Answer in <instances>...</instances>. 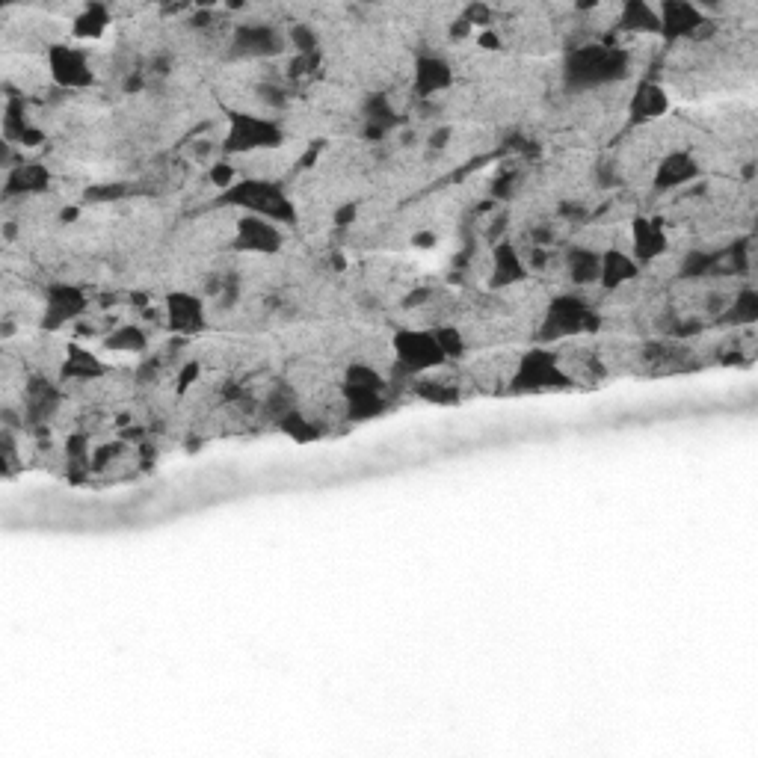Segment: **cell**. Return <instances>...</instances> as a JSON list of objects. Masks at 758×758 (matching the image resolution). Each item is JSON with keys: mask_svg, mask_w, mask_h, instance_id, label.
I'll list each match as a JSON object with an SVG mask.
<instances>
[{"mask_svg": "<svg viewBox=\"0 0 758 758\" xmlns=\"http://www.w3.org/2000/svg\"><path fill=\"white\" fill-rule=\"evenodd\" d=\"M288 45L294 48V54H314V51H320L317 30L308 27V24H291V30H288Z\"/></svg>", "mask_w": 758, "mask_h": 758, "instance_id": "34", "label": "cell"}, {"mask_svg": "<svg viewBox=\"0 0 758 758\" xmlns=\"http://www.w3.org/2000/svg\"><path fill=\"white\" fill-rule=\"evenodd\" d=\"M362 125H365V137L368 140H385L394 128L403 125L400 113L394 110L391 98L382 95V92H371L365 101H362Z\"/></svg>", "mask_w": 758, "mask_h": 758, "instance_id": "20", "label": "cell"}, {"mask_svg": "<svg viewBox=\"0 0 758 758\" xmlns=\"http://www.w3.org/2000/svg\"><path fill=\"white\" fill-rule=\"evenodd\" d=\"M285 33L273 24H237L231 33L234 60H270L285 54Z\"/></svg>", "mask_w": 758, "mask_h": 758, "instance_id": "9", "label": "cell"}, {"mask_svg": "<svg viewBox=\"0 0 758 758\" xmlns=\"http://www.w3.org/2000/svg\"><path fill=\"white\" fill-rule=\"evenodd\" d=\"M320 63H323V54H320V51H314V54H294V57L288 60V77H294V80L311 77L320 69Z\"/></svg>", "mask_w": 758, "mask_h": 758, "instance_id": "38", "label": "cell"}, {"mask_svg": "<svg viewBox=\"0 0 758 758\" xmlns=\"http://www.w3.org/2000/svg\"><path fill=\"white\" fill-rule=\"evenodd\" d=\"M66 456L72 459V462H86L89 465V439L83 436V433H77V436H69V442H66Z\"/></svg>", "mask_w": 758, "mask_h": 758, "instance_id": "40", "label": "cell"}, {"mask_svg": "<svg viewBox=\"0 0 758 758\" xmlns=\"http://www.w3.org/2000/svg\"><path fill=\"white\" fill-rule=\"evenodd\" d=\"M711 273H714V252L693 249V252L684 255L682 264H679V276H684V279H705Z\"/></svg>", "mask_w": 758, "mask_h": 758, "instance_id": "32", "label": "cell"}, {"mask_svg": "<svg viewBox=\"0 0 758 758\" xmlns=\"http://www.w3.org/2000/svg\"><path fill=\"white\" fill-rule=\"evenodd\" d=\"M572 385V377L560 368V359L548 350H531L522 356L516 374L510 379L513 394H542V391H563Z\"/></svg>", "mask_w": 758, "mask_h": 758, "instance_id": "6", "label": "cell"}, {"mask_svg": "<svg viewBox=\"0 0 758 758\" xmlns=\"http://www.w3.org/2000/svg\"><path fill=\"white\" fill-rule=\"evenodd\" d=\"M107 27H110V9L104 3H86L72 21V36L75 39H101Z\"/></svg>", "mask_w": 758, "mask_h": 758, "instance_id": "28", "label": "cell"}, {"mask_svg": "<svg viewBox=\"0 0 758 758\" xmlns=\"http://www.w3.org/2000/svg\"><path fill=\"white\" fill-rule=\"evenodd\" d=\"M616 27L625 30V33H652V36H658V30H661L658 9L649 6L646 0H625L619 6Z\"/></svg>", "mask_w": 758, "mask_h": 758, "instance_id": "25", "label": "cell"}, {"mask_svg": "<svg viewBox=\"0 0 758 758\" xmlns=\"http://www.w3.org/2000/svg\"><path fill=\"white\" fill-rule=\"evenodd\" d=\"M51 187V172L48 166L36 163V160H21L15 166H9L6 181H3V196H36L45 193Z\"/></svg>", "mask_w": 758, "mask_h": 758, "instance_id": "19", "label": "cell"}, {"mask_svg": "<svg viewBox=\"0 0 758 758\" xmlns=\"http://www.w3.org/2000/svg\"><path fill=\"white\" fill-rule=\"evenodd\" d=\"M528 276H531V267L522 258V252L510 240L495 243V249H492V270H489V288L492 291H507V288H516V285L528 282Z\"/></svg>", "mask_w": 758, "mask_h": 758, "instance_id": "16", "label": "cell"}, {"mask_svg": "<svg viewBox=\"0 0 758 758\" xmlns=\"http://www.w3.org/2000/svg\"><path fill=\"white\" fill-rule=\"evenodd\" d=\"M433 335H436V341H439L445 359H462V353H465V338H462V332H459L456 326H436Z\"/></svg>", "mask_w": 758, "mask_h": 758, "instance_id": "35", "label": "cell"}, {"mask_svg": "<svg viewBox=\"0 0 758 758\" xmlns=\"http://www.w3.org/2000/svg\"><path fill=\"white\" fill-rule=\"evenodd\" d=\"M0 131H3V140L6 146H21V149H36L45 143V131L36 128L30 119H27V107H24V98L21 95H6V104H3V119H0Z\"/></svg>", "mask_w": 758, "mask_h": 758, "instance_id": "14", "label": "cell"}, {"mask_svg": "<svg viewBox=\"0 0 758 758\" xmlns=\"http://www.w3.org/2000/svg\"><path fill=\"white\" fill-rule=\"evenodd\" d=\"M702 178V166L699 160L690 152H670L664 154L655 166V175H652V190L655 193H673L679 187H687V184H696Z\"/></svg>", "mask_w": 758, "mask_h": 758, "instance_id": "15", "label": "cell"}, {"mask_svg": "<svg viewBox=\"0 0 758 758\" xmlns=\"http://www.w3.org/2000/svg\"><path fill=\"white\" fill-rule=\"evenodd\" d=\"M631 72V54L616 45H581L566 54L563 60V83L575 92L602 89L610 83L625 80Z\"/></svg>", "mask_w": 758, "mask_h": 758, "instance_id": "1", "label": "cell"}, {"mask_svg": "<svg viewBox=\"0 0 758 758\" xmlns=\"http://www.w3.org/2000/svg\"><path fill=\"white\" fill-rule=\"evenodd\" d=\"M667 110H670V95H667L664 86H658V83H652V80H643V83L634 89L631 101H628V119H631L634 125L661 119Z\"/></svg>", "mask_w": 758, "mask_h": 758, "instance_id": "22", "label": "cell"}, {"mask_svg": "<svg viewBox=\"0 0 758 758\" xmlns=\"http://www.w3.org/2000/svg\"><path fill=\"white\" fill-rule=\"evenodd\" d=\"M231 249L246 252V255H279L285 249V234L276 223H270L264 217L243 214L234 226Z\"/></svg>", "mask_w": 758, "mask_h": 758, "instance_id": "12", "label": "cell"}, {"mask_svg": "<svg viewBox=\"0 0 758 758\" xmlns=\"http://www.w3.org/2000/svg\"><path fill=\"white\" fill-rule=\"evenodd\" d=\"M415 391H418V397H424L427 403H439V406H448V403H456V400H459L456 388L439 382V379H418Z\"/></svg>", "mask_w": 758, "mask_h": 758, "instance_id": "33", "label": "cell"}, {"mask_svg": "<svg viewBox=\"0 0 758 758\" xmlns=\"http://www.w3.org/2000/svg\"><path fill=\"white\" fill-rule=\"evenodd\" d=\"M448 143H451V128H448V125H445V128H436V131L430 134V140H427V146H430L433 152H442Z\"/></svg>", "mask_w": 758, "mask_h": 758, "instance_id": "45", "label": "cell"}, {"mask_svg": "<svg viewBox=\"0 0 758 758\" xmlns=\"http://www.w3.org/2000/svg\"><path fill=\"white\" fill-rule=\"evenodd\" d=\"M599 323H602V317L596 314V308H590V303H584L575 294H560L545 308V317L539 323V338L542 341H560V338H569V335L596 332Z\"/></svg>", "mask_w": 758, "mask_h": 758, "instance_id": "5", "label": "cell"}, {"mask_svg": "<svg viewBox=\"0 0 758 758\" xmlns=\"http://www.w3.org/2000/svg\"><path fill=\"white\" fill-rule=\"evenodd\" d=\"M566 273L575 285H599V273H602V252L599 249H587V246H575L566 252Z\"/></svg>", "mask_w": 758, "mask_h": 758, "instance_id": "26", "label": "cell"}, {"mask_svg": "<svg viewBox=\"0 0 758 758\" xmlns=\"http://www.w3.org/2000/svg\"><path fill=\"white\" fill-rule=\"evenodd\" d=\"M356 214H359V208H356V202H347V205H341L335 214H332V226L338 228H347L350 223H356Z\"/></svg>", "mask_w": 758, "mask_h": 758, "instance_id": "43", "label": "cell"}, {"mask_svg": "<svg viewBox=\"0 0 758 758\" xmlns=\"http://www.w3.org/2000/svg\"><path fill=\"white\" fill-rule=\"evenodd\" d=\"M750 270V237H741L723 252H714V273H747Z\"/></svg>", "mask_w": 758, "mask_h": 758, "instance_id": "31", "label": "cell"}, {"mask_svg": "<svg viewBox=\"0 0 758 758\" xmlns=\"http://www.w3.org/2000/svg\"><path fill=\"white\" fill-rule=\"evenodd\" d=\"M45 63H48V75L51 80L60 86V89H89L95 83V72H92V63H89V54L80 51L69 42H57L48 48L45 54Z\"/></svg>", "mask_w": 758, "mask_h": 758, "instance_id": "8", "label": "cell"}, {"mask_svg": "<svg viewBox=\"0 0 758 758\" xmlns=\"http://www.w3.org/2000/svg\"><path fill=\"white\" fill-rule=\"evenodd\" d=\"M199 374H202L199 362L184 365V368H181V374H178V394H184V391H187V385H193V382L199 379Z\"/></svg>", "mask_w": 758, "mask_h": 758, "instance_id": "44", "label": "cell"}, {"mask_svg": "<svg viewBox=\"0 0 758 758\" xmlns=\"http://www.w3.org/2000/svg\"><path fill=\"white\" fill-rule=\"evenodd\" d=\"M134 190L131 184H98V187H89L83 193L86 202H95V205H104V202H119V199H128Z\"/></svg>", "mask_w": 758, "mask_h": 758, "instance_id": "37", "label": "cell"}, {"mask_svg": "<svg viewBox=\"0 0 758 758\" xmlns=\"http://www.w3.org/2000/svg\"><path fill=\"white\" fill-rule=\"evenodd\" d=\"M391 353H394L397 371H403L409 377L430 374L448 362L433 329H397L391 335Z\"/></svg>", "mask_w": 758, "mask_h": 758, "instance_id": "4", "label": "cell"}, {"mask_svg": "<svg viewBox=\"0 0 758 758\" xmlns=\"http://www.w3.org/2000/svg\"><path fill=\"white\" fill-rule=\"evenodd\" d=\"M163 317L172 335L193 338L202 335L208 326V305L193 291H169L163 300Z\"/></svg>", "mask_w": 758, "mask_h": 758, "instance_id": "10", "label": "cell"}, {"mask_svg": "<svg viewBox=\"0 0 758 758\" xmlns=\"http://www.w3.org/2000/svg\"><path fill=\"white\" fill-rule=\"evenodd\" d=\"M107 365L101 356H95L92 350L80 347V344H69L63 362H60V382H95V379L107 377Z\"/></svg>", "mask_w": 758, "mask_h": 758, "instance_id": "21", "label": "cell"}, {"mask_svg": "<svg viewBox=\"0 0 758 758\" xmlns=\"http://www.w3.org/2000/svg\"><path fill=\"white\" fill-rule=\"evenodd\" d=\"M658 21H661L658 36L670 45L682 42V39H705L708 33H714L705 12L687 0H664L658 6Z\"/></svg>", "mask_w": 758, "mask_h": 758, "instance_id": "7", "label": "cell"}, {"mask_svg": "<svg viewBox=\"0 0 758 758\" xmlns=\"http://www.w3.org/2000/svg\"><path fill=\"white\" fill-rule=\"evenodd\" d=\"M276 424H279V430H282L291 442H297V445H314V442H320V436H323L320 427H317V421H311L300 406L288 409L282 418H276Z\"/></svg>", "mask_w": 758, "mask_h": 758, "instance_id": "29", "label": "cell"}, {"mask_svg": "<svg viewBox=\"0 0 758 758\" xmlns=\"http://www.w3.org/2000/svg\"><path fill=\"white\" fill-rule=\"evenodd\" d=\"M344 385H368V388H382L385 391V379L379 374L377 368L365 365V362H356L344 371Z\"/></svg>", "mask_w": 758, "mask_h": 758, "instance_id": "36", "label": "cell"}, {"mask_svg": "<svg viewBox=\"0 0 758 758\" xmlns=\"http://www.w3.org/2000/svg\"><path fill=\"white\" fill-rule=\"evenodd\" d=\"M285 128L276 119H264L258 113H231L228 131L223 140L226 154H252L273 152L285 143Z\"/></svg>", "mask_w": 758, "mask_h": 758, "instance_id": "3", "label": "cell"}, {"mask_svg": "<svg viewBox=\"0 0 758 758\" xmlns=\"http://www.w3.org/2000/svg\"><path fill=\"white\" fill-rule=\"evenodd\" d=\"M89 297L80 285L57 282L45 291V308H42V329L45 332H60L63 326L75 323L86 314Z\"/></svg>", "mask_w": 758, "mask_h": 758, "instance_id": "11", "label": "cell"}, {"mask_svg": "<svg viewBox=\"0 0 758 758\" xmlns=\"http://www.w3.org/2000/svg\"><path fill=\"white\" fill-rule=\"evenodd\" d=\"M433 243H436V234H430V231L415 234V246H433Z\"/></svg>", "mask_w": 758, "mask_h": 758, "instance_id": "48", "label": "cell"}, {"mask_svg": "<svg viewBox=\"0 0 758 758\" xmlns=\"http://www.w3.org/2000/svg\"><path fill=\"white\" fill-rule=\"evenodd\" d=\"M122 454V445H104V448H98V451H92V459H89V468L92 471H101V468H107L116 456Z\"/></svg>", "mask_w": 758, "mask_h": 758, "instance_id": "41", "label": "cell"}, {"mask_svg": "<svg viewBox=\"0 0 758 758\" xmlns=\"http://www.w3.org/2000/svg\"><path fill=\"white\" fill-rule=\"evenodd\" d=\"M640 276V264L631 258V252L622 249H605L602 252V273H599V285L605 291H616L628 282H634Z\"/></svg>", "mask_w": 758, "mask_h": 758, "instance_id": "24", "label": "cell"}, {"mask_svg": "<svg viewBox=\"0 0 758 758\" xmlns=\"http://www.w3.org/2000/svg\"><path fill=\"white\" fill-rule=\"evenodd\" d=\"M758 320V291L756 288H741L732 305L723 311V323L729 326H753Z\"/></svg>", "mask_w": 758, "mask_h": 758, "instance_id": "30", "label": "cell"}, {"mask_svg": "<svg viewBox=\"0 0 758 758\" xmlns=\"http://www.w3.org/2000/svg\"><path fill=\"white\" fill-rule=\"evenodd\" d=\"M459 21H465L471 30H474V24H480V27L489 30V24H492V9H489L486 3H468V6L462 9V18H459Z\"/></svg>", "mask_w": 758, "mask_h": 758, "instance_id": "39", "label": "cell"}, {"mask_svg": "<svg viewBox=\"0 0 758 758\" xmlns=\"http://www.w3.org/2000/svg\"><path fill=\"white\" fill-rule=\"evenodd\" d=\"M211 21H214V15H211V12H193L190 27H208Z\"/></svg>", "mask_w": 758, "mask_h": 758, "instance_id": "47", "label": "cell"}, {"mask_svg": "<svg viewBox=\"0 0 758 758\" xmlns=\"http://www.w3.org/2000/svg\"><path fill=\"white\" fill-rule=\"evenodd\" d=\"M217 208H234L255 217H264L276 226H297L300 214L282 184L267 178H237L228 190H220Z\"/></svg>", "mask_w": 758, "mask_h": 758, "instance_id": "2", "label": "cell"}, {"mask_svg": "<svg viewBox=\"0 0 758 758\" xmlns=\"http://www.w3.org/2000/svg\"><path fill=\"white\" fill-rule=\"evenodd\" d=\"M101 344H104L107 353H134V356H143L149 350V335H146L143 326L128 323V326H119V329L107 332Z\"/></svg>", "mask_w": 758, "mask_h": 758, "instance_id": "27", "label": "cell"}, {"mask_svg": "<svg viewBox=\"0 0 758 758\" xmlns=\"http://www.w3.org/2000/svg\"><path fill=\"white\" fill-rule=\"evenodd\" d=\"M477 45L486 48V51H498V48H501V36H498L495 30H483V33L477 36Z\"/></svg>", "mask_w": 758, "mask_h": 758, "instance_id": "46", "label": "cell"}, {"mask_svg": "<svg viewBox=\"0 0 758 758\" xmlns=\"http://www.w3.org/2000/svg\"><path fill=\"white\" fill-rule=\"evenodd\" d=\"M454 86V66L439 54H421L412 69V92L418 98H436Z\"/></svg>", "mask_w": 758, "mask_h": 758, "instance_id": "18", "label": "cell"}, {"mask_svg": "<svg viewBox=\"0 0 758 758\" xmlns=\"http://www.w3.org/2000/svg\"><path fill=\"white\" fill-rule=\"evenodd\" d=\"M63 394L48 377H30L24 382V421L30 427H45L60 412Z\"/></svg>", "mask_w": 758, "mask_h": 758, "instance_id": "13", "label": "cell"}, {"mask_svg": "<svg viewBox=\"0 0 758 758\" xmlns=\"http://www.w3.org/2000/svg\"><path fill=\"white\" fill-rule=\"evenodd\" d=\"M341 397L347 409V421H374L385 412V397L382 388H368V385H344L341 382Z\"/></svg>", "mask_w": 758, "mask_h": 758, "instance_id": "23", "label": "cell"}, {"mask_svg": "<svg viewBox=\"0 0 758 758\" xmlns=\"http://www.w3.org/2000/svg\"><path fill=\"white\" fill-rule=\"evenodd\" d=\"M667 252H670V237H667V228L661 226V220H655V217H637L631 223V258L640 267L658 261Z\"/></svg>", "mask_w": 758, "mask_h": 758, "instance_id": "17", "label": "cell"}, {"mask_svg": "<svg viewBox=\"0 0 758 758\" xmlns=\"http://www.w3.org/2000/svg\"><path fill=\"white\" fill-rule=\"evenodd\" d=\"M211 181H214L217 190H228V187L237 181V175H234V169H231L228 163H217V166L211 169Z\"/></svg>", "mask_w": 758, "mask_h": 758, "instance_id": "42", "label": "cell"}]
</instances>
